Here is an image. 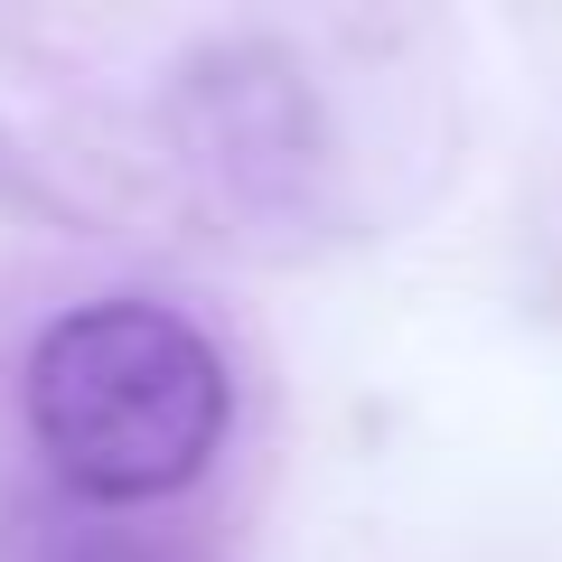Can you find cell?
Here are the masks:
<instances>
[{
    "instance_id": "obj_2",
    "label": "cell",
    "mask_w": 562,
    "mask_h": 562,
    "mask_svg": "<svg viewBox=\"0 0 562 562\" xmlns=\"http://www.w3.org/2000/svg\"><path fill=\"white\" fill-rule=\"evenodd\" d=\"M0 562H206V553L150 516H103V506L38 497L0 525Z\"/></svg>"
},
{
    "instance_id": "obj_1",
    "label": "cell",
    "mask_w": 562,
    "mask_h": 562,
    "mask_svg": "<svg viewBox=\"0 0 562 562\" xmlns=\"http://www.w3.org/2000/svg\"><path fill=\"white\" fill-rule=\"evenodd\" d=\"M20 431L38 450L47 497L150 516L216 469L235 431V366L179 301L103 291L29 338Z\"/></svg>"
}]
</instances>
